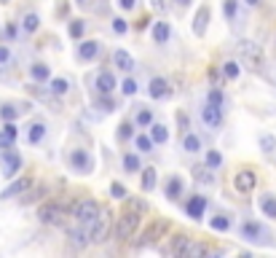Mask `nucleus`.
Here are the masks:
<instances>
[{
	"instance_id": "f257e3e1",
	"label": "nucleus",
	"mask_w": 276,
	"mask_h": 258,
	"mask_svg": "<svg viewBox=\"0 0 276 258\" xmlns=\"http://www.w3.org/2000/svg\"><path fill=\"white\" fill-rule=\"evenodd\" d=\"M140 213H142V202H131L124 210V215H121V220H118V226H115V237L118 239H129L131 234L137 231V226H140Z\"/></svg>"
},
{
	"instance_id": "f03ea898",
	"label": "nucleus",
	"mask_w": 276,
	"mask_h": 258,
	"mask_svg": "<svg viewBox=\"0 0 276 258\" xmlns=\"http://www.w3.org/2000/svg\"><path fill=\"white\" fill-rule=\"evenodd\" d=\"M67 213H70L67 205H62V202H46L38 210V218L43 220V224H49V226H62L65 220H67Z\"/></svg>"
},
{
	"instance_id": "7ed1b4c3",
	"label": "nucleus",
	"mask_w": 276,
	"mask_h": 258,
	"mask_svg": "<svg viewBox=\"0 0 276 258\" xmlns=\"http://www.w3.org/2000/svg\"><path fill=\"white\" fill-rule=\"evenodd\" d=\"M236 51L239 57H242V62L252 70H260L263 67V49L258 43H252V41H239L236 43Z\"/></svg>"
},
{
	"instance_id": "20e7f679",
	"label": "nucleus",
	"mask_w": 276,
	"mask_h": 258,
	"mask_svg": "<svg viewBox=\"0 0 276 258\" xmlns=\"http://www.w3.org/2000/svg\"><path fill=\"white\" fill-rule=\"evenodd\" d=\"M110 215L107 210H100L97 215V224H94V231H91V242H105L107 234H110Z\"/></svg>"
},
{
	"instance_id": "39448f33",
	"label": "nucleus",
	"mask_w": 276,
	"mask_h": 258,
	"mask_svg": "<svg viewBox=\"0 0 276 258\" xmlns=\"http://www.w3.org/2000/svg\"><path fill=\"white\" fill-rule=\"evenodd\" d=\"M166 231H169V224H166V220H153V224L145 229V234H142L140 245H153V242H159Z\"/></svg>"
},
{
	"instance_id": "423d86ee",
	"label": "nucleus",
	"mask_w": 276,
	"mask_h": 258,
	"mask_svg": "<svg viewBox=\"0 0 276 258\" xmlns=\"http://www.w3.org/2000/svg\"><path fill=\"white\" fill-rule=\"evenodd\" d=\"M19 170H22V156L16 154V151L6 148L3 151V178H14Z\"/></svg>"
},
{
	"instance_id": "0eeeda50",
	"label": "nucleus",
	"mask_w": 276,
	"mask_h": 258,
	"mask_svg": "<svg viewBox=\"0 0 276 258\" xmlns=\"http://www.w3.org/2000/svg\"><path fill=\"white\" fill-rule=\"evenodd\" d=\"M233 186H236V191H239V194H249V191L258 186L255 172H252V170H242V172H236V180H233Z\"/></svg>"
},
{
	"instance_id": "6e6552de",
	"label": "nucleus",
	"mask_w": 276,
	"mask_h": 258,
	"mask_svg": "<svg viewBox=\"0 0 276 258\" xmlns=\"http://www.w3.org/2000/svg\"><path fill=\"white\" fill-rule=\"evenodd\" d=\"M70 164H73L75 172H81V175H89L91 167H94V161L86 151H73V154H70Z\"/></svg>"
},
{
	"instance_id": "1a4fd4ad",
	"label": "nucleus",
	"mask_w": 276,
	"mask_h": 258,
	"mask_svg": "<svg viewBox=\"0 0 276 258\" xmlns=\"http://www.w3.org/2000/svg\"><path fill=\"white\" fill-rule=\"evenodd\" d=\"M94 89H97V95H110V91L115 89V76L110 73V70H102V73L97 76V81H94Z\"/></svg>"
},
{
	"instance_id": "9d476101",
	"label": "nucleus",
	"mask_w": 276,
	"mask_h": 258,
	"mask_svg": "<svg viewBox=\"0 0 276 258\" xmlns=\"http://www.w3.org/2000/svg\"><path fill=\"white\" fill-rule=\"evenodd\" d=\"M201 119H204V124H207L209 129H218L223 124V113H220L218 105H209L207 102V108H201Z\"/></svg>"
},
{
	"instance_id": "9b49d317",
	"label": "nucleus",
	"mask_w": 276,
	"mask_h": 258,
	"mask_svg": "<svg viewBox=\"0 0 276 258\" xmlns=\"http://www.w3.org/2000/svg\"><path fill=\"white\" fill-rule=\"evenodd\" d=\"M204 210H207V199H204V196H193V199H188V205H185V215L199 220L204 215Z\"/></svg>"
},
{
	"instance_id": "f8f14e48",
	"label": "nucleus",
	"mask_w": 276,
	"mask_h": 258,
	"mask_svg": "<svg viewBox=\"0 0 276 258\" xmlns=\"http://www.w3.org/2000/svg\"><path fill=\"white\" fill-rule=\"evenodd\" d=\"M242 237L244 239H252V242H258L266 237V229H263L260 224H252V220H247V224H242Z\"/></svg>"
},
{
	"instance_id": "ddd939ff",
	"label": "nucleus",
	"mask_w": 276,
	"mask_h": 258,
	"mask_svg": "<svg viewBox=\"0 0 276 258\" xmlns=\"http://www.w3.org/2000/svg\"><path fill=\"white\" fill-rule=\"evenodd\" d=\"M32 189V180L30 178H22V180H16V183H11L8 189L3 191V199H11V196H16V194H27Z\"/></svg>"
},
{
	"instance_id": "4468645a",
	"label": "nucleus",
	"mask_w": 276,
	"mask_h": 258,
	"mask_svg": "<svg viewBox=\"0 0 276 258\" xmlns=\"http://www.w3.org/2000/svg\"><path fill=\"white\" fill-rule=\"evenodd\" d=\"M207 22H209V6H201L199 14H196V19H193V32L199 35V38L207 32Z\"/></svg>"
},
{
	"instance_id": "2eb2a0df",
	"label": "nucleus",
	"mask_w": 276,
	"mask_h": 258,
	"mask_svg": "<svg viewBox=\"0 0 276 258\" xmlns=\"http://www.w3.org/2000/svg\"><path fill=\"white\" fill-rule=\"evenodd\" d=\"M97 54H100V43L97 41H83L78 46V57H81V60H97Z\"/></svg>"
},
{
	"instance_id": "dca6fc26",
	"label": "nucleus",
	"mask_w": 276,
	"mask_h": 258,
	"mask_svg": "<svg viewBox=\"0 0 276 258\" xmlns=\"http://www.w3.org/2000/svg\"><path fill=\"white\" fill-rule=\"evenodd\" d=\"M190 248H193V242H190L188 237H174L172 239V253L174 255H183V258H188V253H190Z\"/></svg>"
},
{
	"instance_id": "f3484780",
	"label": "nucleus",
	"mask_w": 276,
	"mask_h": 258,
	"mask_svg": "<svg viewBox=\"0 0 276 258\" xmlns=\"http://www.w3.org/2000/svg\"><path fill=\"white\" fill-rule=\"evenodd\" d=\"M148 91H150V97H153V100H161V97H166V95H169V84H166L164 78H153Z\"/></svg>"
},
{
	"instance_id": "a211bd4d",
	"label": "nucleus",
	"mask_w": 276,
	"mask_h": 258,
	"mask_svg": "<svg viewBox=\"0 0 276 258\" xmlns=\"http://www.w3.org/2000/svg\"><path fill=\"white\" fill-rule=\"evenodd\" d=\"M169 35H172V30H169L166 22H155V25H153V41L155 43H166V41H169Z\"/></svg>"
},
{
	"instance_id": "6ab92c4d",
	"label": "nucleus",
	"mask_w": 276,
	"mask_h": 258,
	"mask_svg": "<svg viewBox=\"0 0 276 258\" xmlns=\"http://www.w3.org/2000/svg\"><path fill=\"white\" fill-rule=\"evenodd\" d=\"M113 62L121 67V70H131V67H134V60H131V54L124 51V49H118V51L113 54Z\"/></svg>"
},
{
	"instance_id": "aec40b11",
	"label": "nucleus",
	"mask_w": 276,
	"mask_h": 258,
	"mask_svg": "<svg viewBox=\"0 0 276 258\" xmlns=\"http://www.w3.org/2000/svg\"><path fill=\"white\" fill-rule=\"evenodd\" d=\"M180 191H183V178H177V175H172L169 180H166V196L169 199H177Z\"/></svg>"
},
{
	"instance_id": "412c9836",
	"label": "nucleus",
	"mask_w": 276,
	"mask_h": 258,
	"mask_svg": "<svg viewBox=\"0 0 276 258\" xmlns=\"http://www.w3.org/2000/svg\"><path fill=\"white\" fill-rule=\"evenodd\" d=\"M30 73H32V78H35V81H49V78H51L49 65H43V62H35V65L30 67Z\"/></svg>"
},
{
	"instance_id": "4be33fe9",
	"label": "nucleus",
	"mask_w": 276,
	"mask_h": 258,
	"mask_svg": "<svg viewBox=\"0 0 276 258\" xmlns=\"http://www.w3.org/2000/svg\"><path fill=\"white\" fill-rule=\"evenodd\" d=\"M260 210L266 213L268 218H276V196H260Z\"/></svg>"
},
{
	"instance_id": "5701e85b",
	"label": "nucleus",
	"mask_w": 276,
	"mask_h": 258,
	"mask_svg": "<svg viewBox=\"0 0 276 258\" xmlns=\"http://www.w3.org/2000/svg\"><path fill=\"white\" fill-rule=\"evenodd\" d=\"M155 180H159V175H155L153 167L142 170V189H145V191H153L155 189Z\"/></svg>"
},
{
	"instance_id": "b1692460",
	"label": "nucleus",
	"mask_w": 276,
	"mask_h": 258,
	"mask_svg": "<svg viewBox=\"0 0 276 258\" xmlns=\"http://www.w3.org/2000/svg\"><path fill=\"white\" fill-rule=\"evenodd\" d=\"M150 137H153V143H166L169 140V132H166V126H161V124H153L150 126Z\"/></svg>"
},
{
	"instance_id": "393cba45",
	"label": "nucleus",
	"mask_w": 276,
	"mask_h": 258,
	"mask_svg": "<svg viewBox=\"0 0 276 258\" xmlns=\"http://www.w3.org/2000/svg\"><path fill=\"white\" fill-rule=\"evenodd\" d=\"M183 148L188 151V154H199V151H201V137H196V135H185Z\"/></svg>"
},
{
	"instance_id": "a878e982",
	"label": "nucleus",
	"mask_w": 276,
	"mask_h": 258,
	"mask_svg": "<svg viewBox=\"0 0 276 258\" xmlns=\"http://www.w3.org/2000/svg\"><path fill=\"white\" fill-rule=\"evenodd\" d=\"M43 137H46V126H43V124H32V126H30L27 140H30V143H41Z\"/></svg>"
},
{
	"instance_id": "bb28decb",
	"label": "nucleus",
	"mask_w": 276,
	"mask_h": 258,
	"mask_svg": "<svg viewBox=\"0 0 276 258\" xmlns=\"http://www.w3.org/2000/svg\"><path fill=\"white\" fill-rule=\"evenodd\" d=\"M209 226H212L214 231H228V229H231V220H228L225 215H214V218L209 220Z\"/></svg>"
},
{
	"instance_id": "cd10ccee",
	"label": "nucleus",
	"mask_w": 276,
	"mask_h": 258,
	"mask_svg": "<svg viewBox=\"0 0 276 258\" xmlns=\"http://www.w3.org/2000/svg\"><path fill=\"white\" fill-rule=\"evenodd\" d=\"M193 178L201 180V183H214V175L209 172V167H196L193 170Z\"/></svg>"
},
{
	"instance_id": "c85d7f7f",
	"label": "nucleus",
	"mask_w": 276,
	"mask_h": 258,
	"mask_svg": "<svg viewBox=\"0 0 276 258\" xmlns=\"http://www.w3.org/2000/svg\"><path fill=\"white\" fill-rule=\"evenodd\" d=\"M220 164H223V154H220V151H207V167L209 170H218Z\"/></svg>"
},
{
	"instance_id": "c756f323",
	"label": "nucleus",
	"mask_w": 276,
	"mask_h": 258,
	"mask_svg": "<svg viewBox=\"0 0 276 258\" xmlns=\"http://www.w3.org/2000/svg\"><path fill=\"white\" fill-rule=\"evenodd\" d=\"M38 25H41L38 14H27V16H25V22H22V27H25V32H35V30H38Z\"/></svg>"
},
{
	"instance_id": "7c9ffc66",
	"label": "nucleus",
	"mask_w": 276,
	"mask_h": 258,
	"mask_svg": "<svg viewBox=\"0 0 276 258\" xmlns=\"http://www.w3.org/2000/svg\"><path fill=\"white\" fill-rule=\"evenodd\" d=\"M260 148L266 151V154H273L276 151V137L273 135H260Z\"/></svg>"
},
{
	"instance_id": "2f4dec72",
	"label": "nucleus",
	"mask_w": 276,
	"mask_h": 258,
	"mask_svg": "<svg viewBox=\"0 0 276 258\" xmlns=\"http://www.w3.org/2000/svg\"><path fill=\"white\" fill-rule=\"evenodd\" d=\"M67 89H70V84L65 78H54L51 81V91H54V95H67Z\"/></svg>"
},
{
	"instance_id": "473e14b6",
	"label": "nucleus",
	"mask_w": 276,
	"mask_h": 258,
	"mask_svg": "<svg viewBox=\"0 0 276 258\" xmlns=\"http://www.w3.org/2000/svg\"><path fill=\"white\" fill-rule=\"evenodd\" d=\"M137 151H142V154H150V151H153V137L140 135L137 137Z\"/></svg>"
},
{
	"instance_id": "72a5a7b5",
	"label": "nucleus",
	"mask_w": 276,
	"mask_h": 258,
	"mask_svg": "<svg viewBox=\"0 0 276 258\" xmlns=\"http://www.w3.org/2000/svg\"><path fill=\"white\" fill-rule=\"evenodd\" d=\"M223 76L225 78H239V62H225L223 65Z\"/></svg>"
},
{
	"instance_id": "f704fd0d",
	"label": "nucleus",
	"mask_w": 276,
	"mask_h": 258,
	"mask_svg": "<svg viewBox=\"0 0 276 258\" xmlns=\"http://www.w3.org/2000/svg\"><path fill=\"white\" fill-rule=\"evenodd\" d=\"M124 167H126L129 172H137V170H140V159L131 156V154H126V156H124Z\"/></svg>"
},
{
	"instance_id": "c9c22d12",
	"label": "nucleus",
	"mask_w": 276,
	"mask_h": 258,
	"mask_svg": "<svg viewBox=\"0 0 276 258\" xmlns=\"http://www.w3.org/2000/svg\"><path fill=\"white\" fill-rule=\"evenodd\" d=\"M100 97H102V100H100V108H102L105 113H113V110H115V102L110 100V95H100Z\"/></svg>"
},
{
	"instance_id": "e433bc0d",
	"label": "nucleus",
	"mask_w": 276,
	"mask_h": 258,
	"mask_svg": "<svg viewBox=\"0 0 276 258\" xmlns=\"http://www.w3.org/2000/svg\"><path fill=\"white\" fill-rule=\"evenodd\" d=\"M0 116H3L6 121H14L16 116H19V110L14 108V105H3V110H0Z\"/></svg>"
},
{
	"instance_id": "4c0bfd02",
	"label": "nucleus",
	"mask_w": 276,
	"mask_h": 258,
	"mask_svg": "<svg viewBox=\"0 0 276 258\" xmlns=\"http://www.w3.org/2000/svg\"><path fill=\"white\" fill-rule=\"evenodd\" d=\"M121 89H124V95H129V97L137 95V81H134V78H126L124 84H121Z\"/></svg>"
},
{
	"instance_id": "58836bf2",
	"label": "nucleus",
	"mask_w": 276,
	"mask_h": 258,
	"mask_svg": "<svg viewBox=\"0 0 276 258\" xmlns=\"http://www.w3.org/2000/svg\"><path fill=\"white\" fill-rule=\"evenodd\" d=\"M209 105H218V108L223 105V91L220 89H212L209 91Z\"/></svg>"
},
{
	"instance_id": "ea45409f",
	"label": "nucleus",
	"mask_w": 276,
	"mask_h": 258,
	"mask_svg": "<svg viewBox=\"0 0 276 258\" xmlns=\"http://www.w3.org/2000/svg\"><path fill=\"white\" fill-rule=\"evenodd\" d=\"M150 121H153L150 110H140V113H137V124H140V126H148Z\"/></svg>"
},
{
	"instance_id": "a19ab883",
	"label": "nucleus",
	"mask_w": 276,
	"mask_h": 258,
	"mask_svg": "<svg viewBox=\"0 0 276 258\" xmlns=\"http://www.w3.org/2000/svg\"><path fill=\"white\" fill-rule=\"evenodd\" d=\"M209 250L204 248V245H199V242H193V248H190V253H188V258H196V255H207Z\"/></svg>"
},
{
	"instance_id": "79ce46f5",
	"label": "nucleus",
	"mask_w": 276,
	"mask_h": 258,
	"mask_svg": "<svg viewBox=\"0 0 276 258\" xmlns=\"http://www.w3.org/2000/svg\"><path fill=\"white\" fill-rule=\"evenodd\" d=\"M223 11H225V16H228V19H233V16H236V0H225Z\"/></svg>"
},
{
	"instance_id": "37998d69",
	"label": "nucleus",
	"mask_w": 276,
	"mask_h": 258,
	"mask_svg": "<svg viewBox=\"0 0 276 258\" xmlns=\"http://www.w3.org/2000/svg\"><path fill=\"white\" fill-rule=\"evenodd\" d=\"M118 137H121V140H129L131 137V124L129 121H124L121 126H118Z\"/></svg>"
},
{
	"instance_id": "c03bdc74",
	"label": "nucleus",
	"mask_w": 276,
	"mask_h": 258,
	"mask_svg": "<svg viewBox=\"0 0 276 258\" xmlns=\"http://www.w3.org/2000/svg\"><path fill=\"white\" fill-rule=\"evenodd\" d=\"M113 30H115L118 35H124V32L129 30V25H126V19H113Z\"/></svg>"
},
{
	"instance_id": "a18cd8bd",
	"label": "nucleus",
	"mask_w": 276,
	"mask_h": 258,
	"mask_svg": "<svg viewBox=\"0 0 276 258\" xmlns=\"http://www.w3.org/2000/svg\"><path fill=\"white\" fill-rule=\"evenodd\" d=\"M43 194H46V189H32V191H30V196H25V205L35 202V199H41Z\"/></svg>"
},
{
	"instance_id": "49530a36",
	"label": "nucleus",
	"mask_w": 276,
	"mask_h": 258,
	"mask_svg": "<svg viewBox=\"0 0 276 258\" xmlns=\"http://www.w3.org/2000/svg\"><path fill=\"white\" fill-rule=\"evenodd\" d=\"M110 191H113V196H115V199H124V196H126V189H124L121 183H113V186H110Z\"/></svg>"
},
{
	"instance_id": "de8ad7c7",
	"label": "nucleus",
	"mask_w": 276,
	"mask_h": 258,
	"mask_svg": "<svg viewBox=\"0 0 276 258\" xmlns=\"http://www.w3.org/2000/svg\"><path fill=\"white\" fill-rule=\"evenodd\" d=\"M70 35H73V38H81L83 35V22H73V25H70Z\"/></svg>"
},
{
	"instance_id": "09e8293b",
	"label": "nucleus",
	"mask_w": 276,
	"mask_h": 258,
	"mask_svg": "<svg viewBox=\"0 0 276 258\" xmlns=\"http://www.w3.org/2000/svg\"><path fill=\"white\" fill-rule=\"evenodd\" d=\"M11 145H14V137H11V135H6V132H0V148H11Z\"/></svg>"
},
{
	"instance_id": "8fccbe9b",
	"label": "nucleus",
	"mask_w": 276,
	"mask_h": 258,
	"mask_svg": "<svg viewBox=\"0 0 276 258\" xmlns=\"http://www.w3.org/2000/svg\"><path fill=\"white\" fill-rule=\"evenodd\" d=\"M3 132H6V135H11V137L16 140V135H19V129H16V124H14V121H6V126H3Z\"/></svg>"
},
{
	"instance_id": "3c124183",
	"label": "nucleus",
	"mask_w": 276,
	"mask_h": 258,
	"mask_svg": "<svg viewBox=\"0 0 276 258\" xmlns=\"http://www.w3.org/2000/svg\"><path fill=\"white\" fill-rule=\"evenodd\" d=\"M8 62H11V51L6 49V46H0V67L8 65Z\"/></svg>"
},
{
	"instance_id": "603ef678",
	"label": "nucleus",
	"mask_w": 276,
	"mask_h": 258,
	"mask_svg": "<svg viewBox=\"0 0 276 258\" xmlns=\"http://www.w3.org/2000/svg\"><path fill=\"white\" fill-rule=\"evenodd\" d=\"M118 6H121L124 11H131V8L137 6V0H118Z\"/></svg>"
},
{
	"instance_id": "864d4df0",
	"label": "nucleus",
	"mask_w": 276,
	"mask_h": 258,
	"mask_svg": "<svg viewBox=\"0 0 276 258\" xmlns=\"http://www.w3.org/2000/svg\"><path fill=\"white\" fill-rule=\"evenodd\" d=\"M244 3H247V6H258V3H260V0H244Z\"/></svg>"
},
{
	"instance_id": "5fc2aeb1",
	"label": "nucleus",
	"mask_w": 276,
	"mask_h": 258,
	"mask_svg": "<svg viewBox=\"0 0 276 258\" xmlns=\"http://www.w3.org/2000/svg\"><path fill=\"white\" fill-rule=\"evenodd\" d=\"M177 3H180V6H188V0H177Z\"/></svg>"
},
{
	"instance_id": "6e6d98bb",
	"label": "nucleus",
	"mask_w": 276,
	"mask_h": 258,
	"mask_svg": "<svg viewBox=\"0 0 276 258\" xmlns=\"http://www.w3.org/2000/svg\"><path fill=\"white\" fill-rule=\"evenodd\" d=\"M81 3H86V0H81Z\"/></svg>"
}]
</instances>
